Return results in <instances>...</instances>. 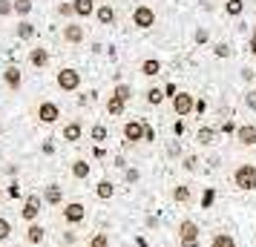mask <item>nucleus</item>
<instances>
[{
  "label": "nucleus",
  "instance_id": "nucleus-10",
  "mask_svg": "<svg viewBox=\"0 0 256 247\" xmlns=\"http://www.w3.org/2000/svg\"><path fill=\"white\" fill-rule=\"evenodd\" d=\"M84 219H86V207H84L81 201H70L66 210H64V222L66 224H81Z\"/></svg>",
  "mask_w": 256,
  "mask_h": 247
},
{
  "label": "nucleus",
  "instance_id": "nucleus-49",
  "mask_svg": "<svg viewBox=\"0 0 256 247\" xmlns=\"http://www.w3.org/2000/svg\"><path fill=\"white\" fill-rule=\"evenodd\" d=\"M254 75H256L254 69H248V66H244V69H242V81H254Z\"/></svg>",
  "mask_w": 256,
  "mask_h": 247
},
{
  "label": "nucleus",
  "instance_id": "nucleus-25",
  "mask_svg": "<svg viewBox=\"0 0 256 247\" xmlns=\"http://www.w3.org/2000/svg\"><path fill=\"white\" fill-rule=\"evenodd\" d=\"M12 6H14V14H18L20 20H26V17L32 14V6H35V3H32V0H12Z\"/></svg>",
  "mask_w": 256,
  "mask_h": 247
},
{
  "label": "nucleus",
  "instance_id": "nucleus-51",
  "mask_svg": "<svg viewBox=\"0 0 256 247\" xmlns=\"http://www.w3.org/2000/svg\"><path fill=\"white\" fill-rule=\"evenodd\" d=\"M167 153H170V155H178V153H182V147H178V144H170V150H167Z\"/></svg>",
  "mask_w": 256,
  "mask_h": 247
},
{
  "label": "nucleus",
  "instance_id": "nucleus-46",
  "mask_svg": "<svg viewBox=\"0 0 256 247\" xmlns=\"http://www.w3.org/2000/svg\"><path fill=\"white\" fill-rule=\"evenodd\" d=\"M9 196H12V199H20V184H18V181L9 184Z\"/></svg>",
  "mask_w": 256,
  "mask_h": 247
},
{
  "label": "nucleus",
  "instance_id": "nucleus-29",
  "mask_svg": "<svg viewBox=\"0 0 256 247\" xmlns=\"http://www.w3.org/2000/svg\"><path fill=\"white\" fill-rule=\"evenodd\" d=\"M210 247H236V239L230 233H216L213 242H210Z\"/></svg>",
  "mask_w": 256,
  "mask_h": 247
},
{
  "label": "nucleus",
  "instance_id": "nucleus-5",
  "mask_svg": "<svg viewBox=\"0 0 256 247\" xmlns=\"http://www.w3.org/2000/svg\"><path fill=\"white\" fill-rule=\"evenodd\" d=\"M40 210H44V196H38V193H32V196H26L24 207H20V219H26V222L32 224L40 216Z\"/></svg>",
  "mask_w": 256,
  "mask_h": 247
},
{
  "label": "nucleus",
  "instance_id": "nucleus-16",
  "mask_svg": "<svg viewBox=\"0 0 256 247\" xmlns=\"http://www.w3.org/2000/svg\"><path fill=\"white\" fill-rule=\"evenodd\" d=\"M60 201H64V190H60V184H46V187H44V204L58 207Z\"/></svg>",
  "mask_w": 256,
  "mask_h": 247
},
{
  "label": "nucleus",
  "instance_id": "nucleus-8",
  "mask_svg": "<svg viewBox=\"0 0 256 247\" xmlns=\"http://www.w3.org/2000/svg\"><path fill=\"white\" fill-rule=\"evenodd\" d=\"M95 20H98L101 26H116V23H118L116 6H112V3H101V6L95 9Z\"/></svg>",
  "mask_w": 256,
  "mask_h": 247
},
{
  "label": "nucleus",
  "instance_id": "nucleus-54",
  "mask_svg": "<svg viewBox=\"0 0 256 247\" xmlns=\"http://www.w3.org/2000/svg\"><path fill=\"white\" fill-rule=\"evenodd\" d=\"M182 247H198V239L196 242H182Z\"/></svg>",
  "mask_w": 256,
  "mask_h": 247
},
{
  "label": "nucleus",
  "instance_id": "nucleus-21",
  "mask_svg": "<svg viewBox=\"0 0 256 247\" xmlns=\"http://www.w3.org/2000/svg\"><path fill=\"white\" fill-rule=\"evenodd\" d=\"M35 23H32V20H20V23H18V29H14V35H18V40H32V37H35Z\"/></svg>",
  "mask_w": 256,
  "mask_h": 247
},
{
  "label": "nucleus",
  "instance_id": "nucleus-26",
  "mask_svg": "<svg viewBox=\"0 0 256 247\" xmlns=\"http://www.w3.org/2000/svg\"><path fill=\"white\" fill-rule=\"evenodd\" d=\"M106 138H110V132H106L104 124H92V130H90V141H95L98 147H101V144H104Z\"/></svg>",
  "mask_w": 256,
  "mask_h": 247
},
{
  "label": "nucleus",
  "instance_id": "nucleus-45",
  "mask_svg": "<svg viewBox=\"0 0 256 247\" xmlns=\"http://www.w3.org/2000/svg\"><path fill=\"white\" fill-rule=\"evenodd\" d=\"M204 109H208V101H204V98H196V109H193V112H196V115H204Z\"/></svg>",
  "mask_w": 256,
  "mask_h": 247
},
{
  "label": "nucleus",
  "instance_id": "nucleus-1",
  "mask_svg": "<svg viewBox=\"0 0 256 247\" xmlns=\"http://www.w3.org/2000/svg\"><path fill=\"white\" fill-rule=\"evenodd\" d=\"M55 86H58L60 92H78L81 89V72L72 69V66H64L55 75Z\"/></svg>",
  "mask_w": 256,
  "mask_h": 247
},
{
  "label": "nucleus",
  "instance_id": "nucleus-17",
  "mask_svg": "<svg viewBox=\"0 0 256 247\" xmlns=\"http://www.w3.org/2000/svg\"><path fill=\"white\" fill-rule=\"evenodd\" d=\"M95 0H72V12H75V17H92L95 14Z\"/></svg>",
  "mask_w": 256,
  "mask_h": 247
},
{
  "label": "nucleus",
  "instance_id": "nucleus-52",
  "mask_svg": "<svg viewBox=\"0 0 256 247\" xmlns=\"http://www.w3.org/2000/svg\"><path fill=\"white\" fill-rule=\"evenodd\" d=\"M116 167H118V170H127V161H124V158L118 155V158H116Z\"/></svg>",
  "mask_w": 256,
  "mask_h": 247
},
{
  "label": "nucleus",
  "instance_id": "nucleus-31",
  "mask_svg": "<svg viewBox=\"0 0 256 247\" xmlns=\"http://www.w3.org/2000/svg\"><path fill=\"white\" fill-rule=\"evenodd\" d=\"M112 95H116V98H121V101L127 104L130 98H132V86H130V83H116V86H112Z\"/></svg>",
  "mask_w": 256,
  "mask_h": 247
},
{
  "label": "nucleus",
  "instance_id": "nucleus-27",
  "mask_svg": "<svg viewBox=\"0 0 256 247\" xmlns=\"http://www.w3.org/2000/svg\"><path fill=\"white\" fill-rule=\"evenodd\" d=\"M164 98H167V95H164L162 86H150V89H147V104L150 106H162Z\"/></svg>",
  "mask_w": 256,
  "mask_h": 247
},
{
  "label": "nucleus",
  "instance_id": "nucleus-48",
  "mask_svg": "<svg viewBox=\"0 0 256 247\" xmlns=\"http://www.w3.org/2000/svg\"><path fill=\"white\" fill-rule=\"evenodd\" d=\"M176 92H178V86H176V83H167V86H164V95H170V98H173Z\"/></svg>",
  "mask_w": 256,
  "mask_h": 247
},
{
  "label": "nucleus",
  "instance_id": "nucleus-6",
  "mask_svg": "<svg viewBox=\"0 0 256 247\" xmlns=\"http://www.w3.org/2000/svg\"><path fill=\"white\" fill-rule=\"evenodd\" d=\"M60 118V106L55 101H40L38 104V121L40 124H58Z\"/></svg>",
  "mask_w": 256,
  "mask_h": 247
},
{
  "label": "nucleus",
  "instance_id": "nucleus-38",
  "mask_svg": "<svg viewBox=\"0 0 256 247\" xmlns=\"http://www.w3.org/2000/svg\"><path fill=\"white\" fill-rule=\"evenodd\" d=\"M9 236H12V224H9L6 219H3V216H0V242H6Z\"/></svg>",
  "mask_w": 256,
  "mask_h": 247
},
{
  "label": "nucleus",
  "instance_id": "nucleus-47",
  "mask_svg": "<svg viewBox=\"0 0 256 247\" xmlns=\"http://www.w3.org/2000/svg\"><path fill=\"white\" fill-rule=\"evenodd\" d=\"M248 52H250V58H256V35H250V40H248Z\"/></svg>",
  "mask_w": 256,
  "mask_h": 247
},
{
  "label": "nucleus",
  "instance_id": "nucleus-53",
  "mask_svg": "<svg viewBox=\"0 0 256 247\" xmlns=\"http://www.w3.org/2000/svg\"><path fill=\"white\" fill-rule=\"evenodd\" d=\"M136 247H147V239H144V236H138V239H136Z\"/></svg>",
  "mask_w": 256,
  "mask_h": 247
},
{
  "label": "nucleus",
  "instance_id": "nucleus-3",
  "mask_svg": "<svg viewBox=\"0 0 256 247\" xmlns=\"http://www.w3.org/2000/svg\"><path fill=\"white\" fill-rule=\"evenodd\" d=\"M156 23H158V14H156L152 6L138 3V6L132 9V26H136V29H152Z\"/></svg>",
  "mask_w": 256,
  "mask_h": 247
},
{
  "label": "nucleus",
  "instance_id": "nucleus-2",
  "mask_svg": "<svg viewBox=\"0 0 256 247\" xmlns=\"http://www.w3.org/2000/svg\"><path fill=\"white\" fill-rule=\"evenodd\" d=\"M233 184L244 193L256 190V164H239L236 173H233Z\"/></svg>",
  "mask_w": 256,
  "mask_h": 247
},
{
  "label": "nucleus",
  "instance_id": "nucleus-23",
  "mask_svg": "<svg viewBox=\"0 0 256 247\" xmlns=\"http://www.w3.org/2000/svg\"><path fill=\"white\" fill-rule=\"evenodd\" d=\"M44 236H46V230H44V224H29V230H26V242L29 245H40L44 242Z\"/></svg>",
  "mask_w": 256,
  "mask_h": 247
},
{
  "label": "nucleus",
  "instance_id": "nucleus-24",
  "mask_svg": "<svg viewBox=\"0 0 256 247\" xmlns=\"http://www.w3.org/2000/svg\"><path fill=\"white\" fill-rule=\"evenodd\" d=\"M124 109H127V104H124L121 98H116V95H110V98H106V112H110L112 118H121V115H124Z\"/></svg>",
  "mask_w": 256,
  "mask_h": 247
},
{
  "label": "nucleus",
  "instance_id": "nucleus-39",
  "mask_svg": "<svg viewBox=\"0 0 256 247\" xmlns=\"http://www.w3.org/2000/svg\"><path fill=\"white\" fill-rule=\"evenodd\" d=\"M242 101H244V106H248V109H254V112H256V89H248Z\"/></svg>",
  "mask_w": 256,
  "mask_h": 247
},
{
  "label": "nucleus",
  "instance_id": "nucleus-50",
  "mask_svg": "<svg viewBox=\"0 0 256 247\" xmlns=\"http://www.w3.org/2000/svg\"><path fill=\"white\" fill-rule=\"evenodd\" d=\"M52 153H55V144L46 141V144H44V155H52Z\"/></svg>",
  "mask_w": 256,
  "mask_h": 247
},
{
  "label": "nucleus",
  "instance_id": "nucleus-43",
  "mask_svg": "<svg viewBox=\"0 0 256 247\" xmlns=\"http://www.w3.org/2000/svg\"><path fill=\"white\" fill-rule=\"evenodd\" d=\"M144 141H147V144L156 141V130H152V127L147 124V121H144Z\"/></svg>",
  "mask_w": 256,
  "mask_h": 247
},
{
  "label": "nucleus",
  "instance_id": "nucleus-20",
  "mask_svg": "<svg viewBox=\"0 0 256 247\" xmlns=\"http://www.w3.org/2000/svg\"><path fill=\"white\" fill-rule=\"evenodd\" d=\"M95 196H98V199H101V201L112 199V196H116V184H112L110 178H101V181L95 184Z\"/></svg>",
  "mask_w": 256,
  "mask_h": 247
},
{
  "label": "nucleus",
  "instance_id": "nucleus-41",
  "mask_svg": "<svg viewBox=\"0 0 256 247\" xmlns=\"http://www.w3.org/2000/svg\"><path fill=\"white\" fill-rule=\"evenodd\" d=\"M9 14H14L12 0H0V17H9Z\"/></svg>",
  "mask_w": 256,
  "mask_h": 247
},
{
  "label": "nucleus",
  "instance_id": "nucleus-34",
  "mask_svg": "<svg viewBox=\"0 0 256 247\" xmlns=\"http://www.w3.org/2000/svg\"><path fill=\"white\" fill-rule=\"evenodd\" d=\"M90 247H110V239H106V233H95L92 239H90Z\"/></svg>",
  "mask_w": 256,
  "mask_h": 247
},
{
  "label": "nucleus",
  "instance_id": "nucleus-40",
  "mask_svg": "<svg viewBox=\"0 0 256 247\" xmlns=\"http://www.w3.org/2000/svg\"><path fill=\"white\" fill-rule=\"evenodd\" d=\"M216 130H219V132H224V135H236V130H239V127H236L233 121H224V124H219Z\"/></svg>",
  "mask_w": 256,
  "mask_h": 247
},
{
  "label": "nucleus",
  "instance_id": "nucleus-28",
  "mask_svg": "<svg viewBox=\"0 0 256 247\" xmlns=\"http://www.w3.org/2000/svg\"><path fill=\"white\" fill-rule=\"evenodd\" d=\"M242 12H244V0H228L224 3V14L228 17H239Z\"/></svg>",
  "mask_w": 256,
  "mask_h": 247
},
{
  "label": "nucleus",
  "instance_id": "nucleus-18",
  "mask_svg": "<svg viewBox=\"0 0 256 247\" xmlns=\"http://www.w3.org/2000/svg\"><path fill=\"white\" fill-rule=\"evenodd\" d=\"M138 72L144 75V78H156V75L162 72V60L158 58H144L141 60V66H138Z\"/></svg>",
  "mask_w": 256,
  "mask_h": 247
},
{
  "label": "nucleus",
  "instance_id": "nucleus-15",
  "mask_svg": "<svg viewBox=\"0 0 256 247\" xmlns=\"http://www.w3.org/2000/svg\"><path fill=\"white\" fill-rule=\"evenodd\" d=\"M236 141L242 144V147H256V127L254 124H242L236 130Z\"/></svg>",
  "mask_w": 256,
  "mask_h": 247
},
{
  "label": "nucleus",
  "instance_id": "nucleus-4",
  "mask_svg": "<svg viewBox=\"0 0 256 247\" xmlns=\"http://www.w3.org/2000/svg\"><path fill=\"white\" fill-rule=\"evenodd\" d=\"M170 101H173V112H176L178 118L193 115V109H196V95L184 92V89H178V92L170 98Z\"/></svg>",
  "mask_w": 256,
  "mask_h": 247
},
{
  "label": "nucleus",
  "instance_id": "nucleus-56",
  "mask_svg": "<svg viewBox=\"0 0 256 247\" xmlns=\"http://www.w3.org/2000/svg\"><path fill=\"white\" fill-rule=\"evenodd\" d=\"M0 199H3V190H0Z\"/></svg>",
  "mask_w": 256,
  "mask_h": 247
},
{
  "label": "nucleus",
  "instance_id": "nucleus-11",
  "mask_svg": "<svg viewBox=\"0 0 256 247\" xmlns=\"http://www.w3.org/2000/svg\"><path fill=\"white\" fill-rule=\"evenodd\" d=\"M3 83L12 89V92H18L20 89V83H24V75H20V66H14V63H9L6 69H3Z\"/></svg>",
  "mask_w": 256,
  "mask_h": 247
},
{
  "label": "nucleus",
  "instance_id": "nucleus-9",
  "mask_svg": "<svg viewBox=\"0 0 256 247\" xmlns=\"http://www.w3.org/2000/svg\"><path fill=\"white\" fill-rule=\"evenodd\" d=\"M121 132H124L127 147H130V144H136V141H144V121H127Z\"/></svg>",
  "mask_w": 256,
  "mask_h": 247
},
{
  "label": "nucleus",
  "instance_id": "nucleus-42",
  "mask_svg": "<svg viewBox=\"0 0 256 247\" xmlns=\"http://www.w3.org/2000/svg\"><path fill=\"white\" fill-rule=\"evenodd\" d=\"M182 167H184L187 173H193V170L198 167V158H196V155H187V158H184V164H182Z\"/></svg>",
  "mask_w": 256,
  "mask_h": 247
},
{
  "label": "nucleus",
  "instance_id": "nucleus-36",
  "mask_svg": "<svg viewBox=\"0 0 256 247\" xmlns=\"http://www.w3.org/2000/svg\"><path fill=\"white\" fill-rule=\"evenodd\" d=\"M138 178H141V173L136 167H127V170H124V181H127V184H138Z\"/></svg>",
  "mask_w": 256,
  "mask_h": 247
},
{
  "label": "nucleus",
  "instance_id": "nucleus-14",
  "mask_svg": "<svg viewBox=\"0 0 256 247\" xmlns=\"http://www.w3.org/2000/svg\"><path fill=\"white\" fill-rule=\"evenodd\" d=\"M198 233H202V230H198V224L193 222V219H184V222L178 224V239H182V242H196Z\"/></svg>",
  "mask_w": 256,
  "mask_h": 247
},
{
  "label": "nucleus",
  "instance_id": "nucleus-30",
  "mask_svg": "<svg viewBox=\"0 0 256 247\" xmlns=\"http://www.w3.org/2000/svg\"><path fill=\"white\" fill-rule=\"evenodd\" d=\"M190 196H193V193H190V187H187V184L173 187V201H178V204H187V201H190Z\"/></svg>",
  "mask_w": 256,
  "mask_h": 247
},
{
  "label": "nucleus",
  "instance_id": "nucleus-57",
  "mask_svg": "<svg viewBox=\"0 0 256 247\" xmlns=\"http://www.w3.org/2000/svg\"><path fill=\"white\" fill-rule=\"evenodd\" d=\"M0 130H3V124H0Z\"/></svg>",
  "mask_w": 256,
  "mask_h": 247
},
{
  "label": "nucleus",
  "instance_id": "nucleus-37",
  "mask_svg": "<svg viewBox=\"0 0 256 247\" xmlns=\"http://www.w3.org/2000/svg\"><path fill=\"white\" fill-rule=\"evenodd\" d=\"M58 14H60V17H66V20H70V17H75V12H72V0H70V3H66V0H64V3H58Z\"/></svg>",
  "mask_w": 256,
  "mask_h": 247
},
{
  "label": "nucleus",
  "instance_id": "nucleus-55",
  "mask_svg": "<svg viewBox=\"0 0 256 247\" xmlns=\"http://www.w3.org/2000/svg\"><path fill=\"white\" fill-rule=\"evenodd\" d=\"M250 35H256V26H254V32H250Z\"/></svg>",
  "mask_w": 256,
  "mask_h": 247
},
{
  "label": "nucleus",
  "instance_id": "nucleus-33",
  "mask_svg": "<svg viewBox=\"0 0 256 247\" xmlns=\"http://www.w3.org/2000/svg\"><path fill=\"white\" fill-rule=\"evenodd\" d=\"M213 55H216V58H230V46H228L224 40H219V43L213 46Z\"/></svg>",
  "mask_w": 256,
  "mask_h": 247
},
{
  "label": "nucleus",
  "instance_id": "nucleus-22",
  "mask_svg": "<svg viewBox=\"0 0 256 247\" xmlns=\"http://www.w3.org/2000/svg\"><path fill=\"white\" fill-rule=\"evenodd\" d=\"M72 178H75V181H84V178H90V161H84V158H75V161H72Z\"/></svg>",
  "mask_w": 256,
  "mask_h": 247
},
{
  "label": "nucleus",
  "instance_id": "nucleus-7",
  "mask_svg": "<svg viewBox=\"0 0 256 247\" xmlns=\"http://www.w3.org/2000/svg\"><path fill=\"white\" fill-rule=\"evenodd\" d=\"M60 37H64L66 43H72V46H78V43H84V40H86V29H84L81 23H72V20H66V26L60 29Z\"/></svg>",
  "mask_w": 256,
  "mask_h": 247
},
{
  "label": "nucleus",
  "instance_id": "nucleus-44",
  "mask_svg": "<svg viewBox=\"0 0 256 247\" xmlns=\"http://www.w3.org/2000/svg\"><path fill=\"white\" fill-rule=\"evenodd\" d=\"M184 132H187L184 121H176V124H173V135H176V138H182V135H184Z\"/></svg>",
  "mask_w": 256,
  "mask_h": 247
},
{
  "label": "nucleus",
  "instance_id": "nucleus-13",
  "mask_svg": "<svg viewBox=\"0 0 256 247\" xmlns=\"http://www.w3.org/2000/svg\"><path fill=\"white\" fill-rule=\"evenodd\" d=\"M60 135H64V141L66 144H75V141H81V135H84V124L75 118V121H70L64 130H60Z\"/></svg>",
  "mask_w": 256,
  "mask_h": 247
},
{
  "label": "nucleus",
  "instance_id": "nucleus-12",
  "mask_svg": "<svg viewBox=\"0 0 256 247\" xmlns=\"http://www.w3.org/2000/svg\"><path fill=\"white\" fill-rule=\"evenodd\" d=\"M49 60H52V55H49V49H44V46L29 49V63H32L35 69H46V66H49Z\"/></svg>",
  "mask_w": 256,
  "mask_h": 247
},
{
  "label": "nucleus",
  "instance_id": "nucleus-19",
  "mask_svg": "<svg viewBox=\"0 0 256 247\" xmlns=\"http://www.w3.org/2000/svg\"><path fill=\"white\" fill-rule=\"evenodd\" d=\"M216 135H219V130H213V127H198L196 141L202 144V147H213V144H216Z\"/></svg>",
  "mask_w": 256,
  "mask_h": 247
},
{
  "label": "nucleus",
  "instance_id": "nucleus-35",
  "mask_svg": "<svg viewBox=\"0 0 256 247\" xmlns=\"http://www.w3.org/2000/svg\"><path fill=\"white\" fill-rule=\"evenodd\" d=\"M193 40H196L198 46H202V43H208V40H210V32L204 29V26H198L196 32H193Z\"/></svg>",
  "mask_w": 256,
  "mask_h": 247
},
{
  "label": "nucleus",
  "instance_id": "nucleus-32",
  "mask_svg": "<svg viewBox=\"0 0 256 247\" xmlns=\"http://www.w3.org/2000/svg\"><path fill=\"white\" fill-rule=\"evenodd\" d=\"M213 201H216V190L204 187V193H202V210H210V207H213Z\"/></svg>",
  "mask_w": 256,
  "mask_h": 247
}]
</instances>
